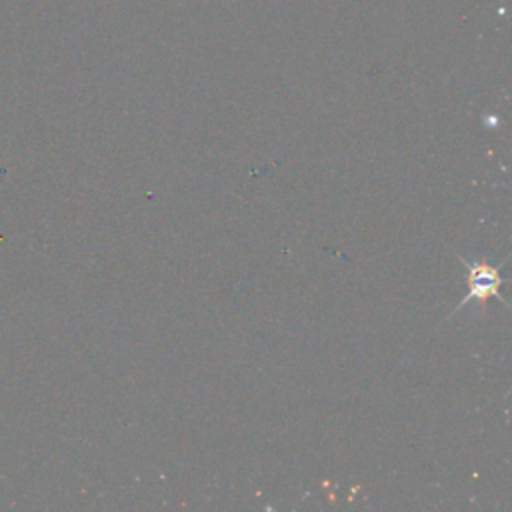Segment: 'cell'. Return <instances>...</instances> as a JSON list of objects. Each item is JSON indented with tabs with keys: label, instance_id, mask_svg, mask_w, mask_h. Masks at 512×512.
I'll return each mask as SVG.
<instances>
[{
	"label": "cell",
	"instance_id": "6da1fadb",
	"mask_svg": "<svg viewBox=\"0 0 512 512\" xmlns=\"http://www.w3.org/2000/svg\"><path fill=\"white\" fill-rule=\"evenodd\" d=\"M460 262L468 268V276H466V280H468V294L460 300L458 308L466 306L472 300H486L490 296L500 298V302L504 304V298L498 294V288L502 284L498 268L488 266V264H480V262H466L464 258H460Z\"/></svg>",
	"mask_w": 512,
	"mask_h": 512
}]
</instances>
